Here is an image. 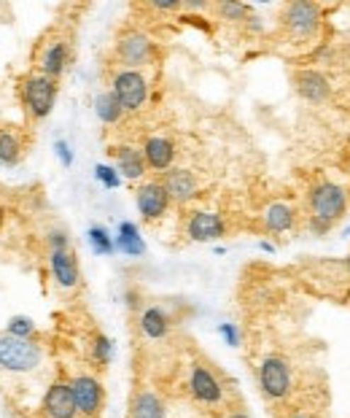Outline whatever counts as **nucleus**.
Returning a JSON list of instances; mask_svg holds the SVG:
<instances>
[{
    "instance_id": "obj_1",
    "label": "nucleus",
    "mask_w": 350,
    "mask_h": 418,
    "mask_svg": "<svg viewBox=\"0 0 350 418\" xmlns=\"http://www.w3.org/2000/svg\"><path fill=\"white\" fill-rule=\"evenodd\" d=\"M310 211H312V219H310L312 229L318 235L329 232L337 219L345 214V192H342V187L329 184V181L318 184L310 194Z\"/></svg>"
},
{
    "instance_id": "obj_4",
    "label": "nucleus",
    "mask_w": 350,
    "mask_h": 418,
    "mask_svg": "<svg viewBox=\"0 0 350 418\" xmlns=\"http://www.w3.org/2000/svg\"><path fill=\"white\" fill-rule=\"evenodd\" d=\"M111 92H113V97L119 100V106L124 108V111H137V108L146 103L148 84L140 70L124 67V70H119V73L113 76V89H111Z\"/></svg>"
},
{
    "instance_id": "obj_32",
    "label": "nucleus",
    "mask_w": 350,
    "mask_h": 418,
    "mask_svg": "<svg viewBox=\"0 0 350 418\" xmlns=\"http://www.w3.org/2000/svg\"><path fill=\"white\" fill-rule=\"evenodd\" d=\"M232 418H248V416H245V413H235Z\"/></svg>"
},
{
    "instance_id": "obj_25",
    "label": "nucleus",
    "mask_w": 350,
    "mask_h": 418,
    "mask_svg": "<svg viewBox=\"0 0 350 418\" xmlns=\"http://www.w3.org/2000/svg\"><path fill=\"white\" fill-rule=\"evenodd\" d=\"M89 243H92L94 254H113V238L108 235L103 227H92L89 229Z\"/></svg>"
},
{
    "instance_id": "obj_23",
    "label": "nucleus",
    "mask_w": 350,
    "mask_h": 418,
    "mask_svg": "<svg viewBox=\"0 0 350 418\" xmlns=\"http://www.w3.org/2000/svg\"><path fill=\"white\" fill-rule=\"evenodd\" d=\"M22 141H19V135L13 133V130H0V162L3 165H16V162L22 160Z\"/></svg>"
},
{
    "instance_id": "obj_13",
    "label": "nucleus",
    "mask_w": 350,
    "mask_h": 418,
    "mask_svg": "<svg viewBox=\"0 0 350 418\" xmlns=\"http://www.w3.org/2000/svg\"><path fill=\"white\" fill-rule=\"evenodd\" d=\"M173 157H175V146L170 138H164V135H154V138H148L146 146H143V160L154 167V170H167L170 165H173Z\"/></svg>"
},
{
    "instance_id": "obj_12",
    "label": "nucleus",
    "mask_w": 350,
    "mask_h": 418,
    "mask_svg": "<svg viewBox=\"0 0 350 418\" xmlns=\"http://www.w3.org/2000/svg\"><path fill=\"white\" fill-rule=\"evenodd\" d=\"M154 52V43L143 33H127L119 40V57L127 65H146Z\"/></svg>"
},
{
    "instance_id": "obj_29",
    "label": "nucleus",
    "mask_w": 350,
    "mask_h": 418,
    "mask_svg": "<svg viewBox=\"0 0 350 418\" xmlns=\"http://www.w3.org/2000/svg\"><path fill=\"white\" fill-rule=\"evenodd\" d=\"M218 11L224 13V16H229V19H242V16L248 13V9L240 6V3H221V6H218Z\"/></svg>"
},
{
    "instance_id": "obj_30",
    "label": "nucleus",
    "mask_w": 350,
    "mask_h": 418,
    "mask_svg": "<svg viewBox=\"0 0 350 418\" xmlns=\"http://www.w3.org/2000/svg\"><path fill=\"white\" fill-rule=\"evenodd\" d=\"M218 332H221V337L227 340L232 348H235V346H240V332H237V326H235V324H221V326H218Z\"/></svg>"
},
{
    "instance_id": "obj_7",
    "label": "nucleus",
    "mask_w": 350,
    "mask_h": 418,
    "mask_svg": "<svg viewBox=\"0 0 350 418\" xmlns=\"http://www.w3.org/2000/svg\"><path fill=\"white\" fill-rule=\"evenodd\" d=\"M321 22V9L315 3H288L283 9V25L294 35H310Z\"/></svg>"
},
{
    "instance_id": "obj_5",
    "label": "nucleus",
    "mask_w": 350,
    "mask_h": 418,
    "mask_svg": "<svg viewBox=\"0 0 350 418\" xmlns=\"http://www.w3.org/2000/svg\"><path fill=\"white\" fill-rule=\"evenodd\" d=\"M259 386L269 400H283L291 391V370L281 356H267L259 367Z\"/></svg>"
},
{
    "instance_id": "obj_2",
    "label": "nucleus",
    "mask_w": 350,
    "mask_h": 418,
    "mask_svg": "<svg viewBox=\"0 0 350 418\" xmlns=\"http://www.w3.org/2000/svg\"><path fill=\"white\" fill-rule=\"evenodd\" d=\"M19 97L30 119H46L57 100V81L43 73H30L19 81Z\"/></svg>"
},
{
    "instance_id": "obj_10",
    "label": "nucleus",
    "mask_w": 350,
    "mask_h": 418,
    "mask_svg": "<svg viewBox=\"0 0 350 418\" xmlns=\"http://www.w3.org/2000/svg\"><path fill=\"white\" fill-rule=\"evenodd\" d=\"M188 389H191V394L205 405L221 402V383H218V378H215L205 364H194V367H191Z\"/></svg>"
},
{
    "instance_id": "obj_27",
    "label": "nucleus",
    "mask_w": 350,
    "mask_h": 418,
    "mask_svg": "<svg viewBox=\"0 0 350 418\" xmlns=\"http://www.w3.org/2000/svg\"><path fill=\"white\" fill-rule=\"evenodd\" d=\"M94 178H97L106 189H116L121 184L116 167H108V165H97V167H94Z\"/></svg>"
},
{
    "instance_id": "obj_18",
    "label": "nucleus",
    "mask_w": 350,
    "mask_h": 418,
    "mask_svg": "<svg viewBox=\"0 0 350 418\" xmlns=\"http://www.w3.org/2000/svg\"><path fill=\"white\" fill-rule=\"evenodd\" d=\"M111 154L119 162V173H124L127 178H143L146 173V160H143V151H137L132 146H119L111 148Z\"/></svg>"
},
{
    "instance_id": "obj_22",
    "label": "nucleus",
    "mask_w": 350,
    "mask_h": 418,
    "mask_svg": "<svg viewBox=\"0 0 350 418\" xmlns=\"http://www.w3.org/2000/svg\"><path fill=\"white\" fill-rule=\"evenodd\" d=\"M132 418H167L164 416V405L157 394L140 391L132 402Z\"/></svg>"
},
{
    "instance_id": "obj_11",
    "label": "nucleus",
    "mask_w": 350,
    "mask_h": 418,
    "mask_svg": "<svg viewBox=\"0 0 350 418\" xmlns=\"http://www.w3.org/2000/svg\"><path fill=\"white\" fill-rule=\"evenodd\" d=\"M67 57H70V49H67L65 40L62 38L49 40V43L43 46V52H40V65H38L40 73L57 81V76H62V70H65Z\"/></svg>"
},
{
    "instance_id": "obj_24",
    "label": "nucleus",
    "mask_w": 350,
    "mask_h": 418,
    "mask_svg": "<svg viewBox=\"0 0 350 418\" xmlns=\"http://www.w3.org/2000/svg\"><path fill=\"white\" fill-rule=\"evenodd\" d=\"M94 111H97L100 121H106V124H116V121L121 119V114H124V108L119 106V100L113 97V92H100L97 94V100H94Z\"/></svg>"
},
{
    "instance_id": "obj_6",
    "label": "nucleus",
    "mask_w": 350,
    "mask_h": 418,
    "mask_svg": "<svg viewBox=\"0 0 350 418\" xmlns=\"http://www.w3.org/2000/svg\"><path fill=\"white\" fill-rule=\"evenodd\" d=\"M70 391H73V400H76V407H79L81 416L94 418L100 413L106 391H103V383L94 375H76L70 380Z\"/></svg>"
},
{
    "instance_id": "obj_21",
    "label": "nucleus",
    "mask_w": 350,
    "mask_h": 418,
    "mask_svg": "<svg viewBox=\"0 0 350 418\" xmlns=\"http://www.w3.org/2000/svg\"><path fill=\"white\" fill-rule=\"evenodd\" d=\"M294 208L291 205H286V202H275V205H269L267 214H264V224H267L269 232H286V229H291L294 224Z\"/></svg>"
},
{
    "instance_id": "obj_19",
    "label": "nucleus",
    "mask_w": 350,
    "mask_h": 418,
    "mask_svg": "<svg viewBox=\"0 0 350 418\" xmlns=\"http://www.w3.org/2000/svg\"><path fill=\"white\" fill-rule=\"evenodd\" d=\"M140 329L151 340H162L170 332V319H167V313L162 308H146L143 316H140Z\"/></svg>"
},
{
    "instance_id": "obj_3",
    "label": "nucleus",
    "mask_w": 350,
    "mask_h": 418,
    "mask_svg": "<svg viewBox=\"0 0 350 418\" xmlns=\"http://www.w3.org/2000/svg\"><path fill=\"white\" fill-rule=\"evenodd\" d=\"M40 364V348L13 335L0 337V367L9 373H30Z\"/></svg>"
},
{
    "instance_id": "obj_33",
    "label": "nucleus",
    "mask_w": 350,
    "mask_h": 418,
    "mask_svg": "<svg viewBox=\"0 0 350 418\" xmlns=\"http://www.w3.org/2000/svg\"><path fill=\"white\" fill-rule=\"evenodd\" d=\"M294 418H307V416H294Z\"/></svg>"
},
{
    "instance_id": "obj_15",
    "label": "nucleus",
    "mask_w": 350,
    "mask_h": 418,
    "mask_svg": "<svg viewBox=\"0 0 350 418\" xmlns=\"http://www.w3.org/2000/svg\"><path fill=\"white\" fill-rule=\"evenodd\" d=\"M52 273L54 281L60 283L62 289H73L79 283V262H76V256L70 254L67 248L52 251Z\"/></svg>"
},
{
    "instance_id": "obj_26",
    "label": "nucleus",
    "mask_w": 350,
    "mask_h": 418,
    "mask_svg": "<svg viewBox=\"0 0 350 418\" xmlns=\"http://www.w3.org/2000/svg\"><path fill=\"white\" fill-rule=\"evenodd\" d=\"M9 335L30 340V337L35 335V324H33V319H27V316H13L11 321H9Z\"/></svg>"
},
{
    "instance_id": "obj_16",
    "label": "nucleus",
    "mask_w": 350,
    "mask_h": 418,
    "mask_svg": "<svg viewBox=\"0 0 350 418\" xmlns=\"http://www.w3.org/2000/svg\"><path fill=\"white\" fill-rule=\"evenodd\" d=\"M296 92L310 103H321L329 94V81L318 70H302V73H296Z\"/></svg>"
},
{
    "instance_id": "obj_17",
    "label": "nucleus",
    "mask_w": 350,
    "mask_h": 418,
    "mask_svg": "<svg viewBox=\"0 0 350 418\" xmlns=\"http://www.w3.org/2000/svg\"><path fill=\"white\" fill-rule=\"evenodd\" d=\"M164 189L173 200L186 202L197 194V178L188 173V170H170L164 175Z\"/></svg>"
},
{
    "instance_id": "obj_20",
    "label": "nucleus",
    "mask_w": 350,
    "mask_h": 418,
    "mask_svg": "<svg viewBox=\"0 0 350 418\" xmlns=\"http://www.w3.org/2000/svg\"><path fill=\"white\" fill-rule=\"evenodd\" d=\"M113 246L130 256H140L146 251V243H143V238H140V232H137V227H135L132 221H121L119 235H116Z\"/></svg>"
},
{
    "instance_id": "obj_14",
    "label": "nucleus",
    "mask_w": 350,
    "mask_h": 418,
    "mask_svg": "<svg viewBox=\"0 0 350 418\" xmlns=\"http://www.w3.org/2000/svg\"><path fill=\"white\" fill-rule=\"evenodd\" d=\"M188 238L191 241H215V238H221L224 235V221H221V216L215 214H194L191 219H188Z\"/></svg>"
},
{
    "instance_id": "obj_28",
    "label": "nucleus",
    "mask_w": 350,
    "mask_h": 418,
    "mask_svg": "<svg viewBox=\"0 0 350 418\" xmlns=\"http://www.w3.org/2000/svg\"><path fill=\"white\" fill-rule=\"evenodd\" d=\"M111 353H113V348H111V340H108L106 335L94 337V362L106 367V364L111 362Z\"/></svg>"
},
{
    "instance_id": "obj_8",
    "label": "nucleus",
    "mask_w": 350,
    "mask_h": 418,
    "mask_svg": "<svg viewBox=\"0 0 350 418\" xmlns=\"http://www.w3.org/2000/svg\"><path fill=\"white\" fill-rule=\"evenodd\" d=\"M135 200H137V211H140V216L148 219V221H154V219H159V216L167 211L170 194H167L164 184H159V181H148V184H143V187L137 189Z\"/></svg>"
},
{
    "instance_id": "obj_31",
    "label": "nucleus",
    "mask_w": 350,
    "mask_h": 418,
    "mask_svg": "<svg viewBox=\"0 0 350 418\" xmlns=\"http://www.w3.org/2000/svg\"><path fill=\"white\" fill-rule=\"evenodd\" d=\"M54 151H57V157L62 162V167H70V165H73V151L67 146V141H57V143H54Z\"/></svg>"
},
{
    "instance_id": "obj_9",
    "label": "nucleus",
    "mask_w": 350,
    "mask_h": 418,
    "mask_svg": "<svg viewBox=\"0 0 350 418\" xmlns=\"http://www.w3.org/2000/svg\"><path fill=\"white\" fill-rule=\"evenodd\" d=\"M43 413H46L49 418H76L79 416V407H76V400H73L70 383H62V380L52 383V389L46 391V397H43Z\"/></svg>"
}]
</instances>
